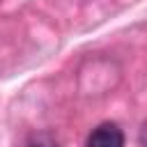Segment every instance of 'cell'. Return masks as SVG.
<instances>
[{
	"mask_svg": "<svg viewBox=\"0 0 147 147\" xmlns=\"http://www.w3.org/2000/svg\"><path fill=\"white\" fill-rule=\"evenodd\" d=\"M87 147H124V133L117 124L106 122L99 124L90 138H87Z\"/></svg>",
	"mask_w": 147,
	"mask_h": 147,
	"instance_id": "6da1fadb",
	"label": "cell"
},
{
	"mask_svg": "<svg viewBox=\"0 0 147 147\" xmlns=\"http://www.w3.org/2000/svg\"><path fill=\"white\" fill-rule=\"evenodd\" d=\"M140 145L142 147H147V124L142 126V131H140Z\"/></svg>",
	"mask_w": 147,
	"mask_h": 147,
	"instance_id": "7a4b0ae2",
	"label": "cell"
},
{
	"mask_svg": "<svg viewBox=\"0 0 147 147\" xmlns=\"http://www.w3.org/2000/svg\"><path fill=\"white\" fill-rule=\"evenodd\" d=\"M37 147H51V145H37Z\"/></svg>",
	"mask_w": 147,
	"mask_h": 147,
	"instance_id": "3957f363",
	"label": "cell"
}]
</instances>
